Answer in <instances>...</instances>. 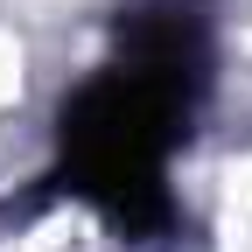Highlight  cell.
Masks as SVG:
<instances>
[{"label": "cell", "instance_id": "obj_1", "mask_svg": "<svg viewBox=\"0 0 252 252\" xmlns=\"http://www.w3.org/2000/svg\"><path fill=\"white\" fill-rule=\"evenodd\" d=\"M196 35L182 14H161L140 28V42L119 63L91 77L70 112H63V161H70V189L112 217H140L161 196L168 154L182 140L189 91H196Z\"/></svg>", "mask_w": 252, "mask_h": 252}]
</instances>
